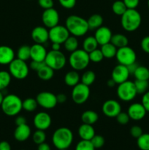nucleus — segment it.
<instances>
[{"instance_id": "f257e3e1", "label": "nucleus", "mask_w": 149, "mask_h": 150, "mask_svg": "<svg viewBox=\"0 0 149 150\" xmlns=\"http://www.w3.org/2000/svg\"><path fill=\"white\" fill-rule=\"evenodd\" d=\"M65 26L70 35L74 37H81L89 30L87 20L77 15H71L66 19Z\"/></svg>"}, {"instance_id": "f03ea898", "label": "nucleus", "mask_w": 149, "mask_h": 150, "mask_svg": "<svg viewBox=\"0 0 149 150\" xmlns=\"http://www.w3.org/2000/svg\"><path fill=\"white\" fill-rule=\"evenodd\" d=\"M52 142L54 146L58 149H67L72 144V132L68 127H59L54 131Z\"/></svg>"}, {"instance_id": "7ed1b4c3", "label": "nucleus", "mask_w": 149, "mask_h": 150, "mask_svg": "<svg viewBox=\"0 0 149 150\" xmlns=\"http://www.w3.org/2000/svg\"><path fill=\"white\" fill-rule=\"evenodd\" d=\"M141 23V15L136 9H127L121 16V26L127 32H134L140 27Z\"/></svg>"}, {"instance_id": "20e7f679", "label": "nucleus", "mask_w": 149, "mask_h": 150, "mask_svg": "<svg viewBox=\"0 0 149 150\" xmlns=\"http://www.w3.org/2000/svg\"><path fill=\"white\" fill-rule=\"evenodd\" d=\"M23 101L18 95L10 94L5 95L1 105L3 113L8 117L17 116L23 109Z\"/></svg>"}, {"instance_id": "39448f33", "label": "nucleus", "mask_w": 149, "mask_h": 150, "mask_svg": "<svg viewBox=\"0 0 149 150\" xmlns=\"http://www.w3.org/2000/svg\"><path fill=\"white\" fill-rule=\"evenodd\" d=\"M89 53L83 49H77L71 53L69 57V63L73 70L76 71L83 70L90 62Z\"/></svg>"}, {"instance_id": "423d86ee", "label": "nucleus", "mask_w": 149, "mask_h": 150, "mask_svg": "<svg viewBox=\"0 0 149 150\" xmlns=\"http://www.w3.org/2000/svg\"><path fill=\"white\" fill-rule=\"evenodd\" d=\"M9 73L15 79L23 80L29 75V67L25 61L15 58L9 64Z\"/></svg>"}, {"instance_id": "0eeeda50", "label": "nucleus", "mask_w": 149, "mask_h": 150, "mask_svg": "<svg viewBox=\"0 0 149 150\" xmlns=\"http://www.w3.org/2000/svg\"><path fill=\"white\" fill-rule=\"evenodd\" d=\"M137 95L134 83L131 81H126L118 84V86L117 87V95L118 98L124 102L133 100Z\"/></svg>"}, {"instance_id": "6e6552de", "label": "nucleus", "mask_w": 149, "mask_h": 150, "mask_svg": "<svg viewBox=\"0 0 149 150\" xmlns=\"http://www.w3.org/2000/svg\"><path fill=\"white\" fill-rule=\"evenodd\" d=\"M45 62L53 70H60L67 64V58L61 51L51 50L47 54Z\"/></svg>"}, {"instance_id": "1a4fd4ad", "label": "nucleus", "mask_w": 149, "mask_h": 150, "mask_svg": "<svg viewBox=\"0 0 149 150\" xmlns=\"http://www.w3.org/2000/svg\"><path fill=\"white\" fill-rule=\"evenodd\" d=\"M115 58L118 64L128 66L135 62L137 59V54L133 48L127 45V46L118 48Z\"/></svg>"}, {"instance_id": "9d476101", "label": "nucleus", "mask_w": 149, "mask_h": 150, "mask_svg": "<svg viewBox=\"0 0 149 150\" xmlns=\"http://www.w3.org/2000/svg\"><path fill=\"white\" fill-rule=\"evenodd\" d=\"M90 96V88L83 83H79L73 86L72 91V100L74 103L82 105L88 100Z\"/></svg>"}, {"instance_id": "9b49d317", "label": "nucleus", "mask_w": 149, "mask_h": 150, "mask_svg": "<svg viewBox=\"0 0 149 150\" xmlns=\"http://www.w3.org/2000/svg\"><path fill=\"white\" fill-rule=\"evenodd\" d=\"M70 34L65 26L56 25L49 29V40L52 42L63 44Z\"/></svg>"}, {"instance_id": "f8f14e48", "label": "nucleus", "mask_w": 149, "mask_h": 150, "mask_svg": "<svg viewBox=\"0 0 149 150\" xmlns=\"http://www.w3.org/2000/svg\"><path fill=\"white\" fill-rule=\"evenodd\" d=\"M38 105L45 109H52L57 105L56 95L51 92H41L36 98Z\"/></svg>"}, {"instance_id": "ddd939ff", "label": "nucleus", "mask_w": 149, "mask_h": 150, "mask_svg": "<svg viewBox=\"0 0 149 150\" xmlns=\"http://www.w3.org/2000/svg\"><path fill=\"white\" fill-rule=\"evenodd\" d=\"M59 14L53 7L45 10L42 15V21L46 28L53 27L59 23Z\"/></svg>"}, {"instance_id": "4468645a", "label": "nucleus", "mask_w": 149, "mask_h": 150, "mask_svg": "<svg viewBox=\"0 0 149 150\" xmlns=\"http://www.w3.org/2000/svg\"><path fill=\"white\" fill-rule=\"evenodd\" d=\"M102 111L107 117L115 118L121 111V105L115 100H108L102 105Z\"/></svg>"}, {"instance_id": "2eb2a0df", "label": "nucleus", "mask_w": 149, "mask_h": 150, "mask_svg": "<svg viewBox=\"0 0 149 150\" xmlns=\"http://www.w3.org/2000/svg\"><path fill=\"white\" fill-rule=\"evenodd\" d=\"M34 125L37 130H46L51 127L52 119L49 114L45 111L37 113L34 117Z\"/></svg>"}, {"instance_id": "dca6fc26", "label": "nucleus", "mask_w": 149, "mask_h": 150, "mask_svg": "<svg viewBox=\"0 0 149 150\" xmlns=\"http://www.w3.org/2000/svg\"><path fill=\"white\" fill-rule=\"evenodd\" d=\"M129 76L130 73L127 66L118 64L112 69L111 79L115 82L116 84H120L128 80Z\"/></svg>"}, {"instance_id": "f3484780", "label": "nucleus", "mask_w": 149, "mask_h": 150, "mask_svg": "<svg viewBox=\"0 0 149 150\" xmlns=\"http://www.w3.org/2000/svg\"><path fill=\"white\" fill-rule=\"evenodd\" d=\"M31 36L35 43L43 45L49 40V30L45 26H36L32 29Z\"/></svg>"}, {"instance_id": "a211bd4d", "label": "nucleus", "mask_w": 149, "mask_h": 150, "mask_svg": "<svg viewBox=\"0 0 149 150\" xmlns=\"http://www.w3.org/2000/svg\"><path fill=\"white\" fill-rule=\"evenodd\" d=\"M146 113L147 111L143 104L139 103H134L130 105L127 111V114L129 116L130 120H133L134 121L143 120L145 117Z\"/></svg>"}, {"instance_id": "6ab92c4d", "label": "nucleus", "mask_w": 149, "mask_h": 150, "mask_svg": "<svg viewBox=\"0 0 149 150\" xmlns=\"http://www.w3.org/2000/svg\"><path fill=\"white\" fill-rule=\"evenodd\" d=\"M112 36V33L110 28L105 26H102L96 29L94 35V38H96L99 45H103L108 42H110Z\"/></svg>"}, {"instance_id": "aec40b11", "label": "nucleus", "mask_w": 149, "mask_h": 150, "mask_svg": "<svg viewBox=\"0 0 149 150\" xmlns=\"http://www.w3.org/2000/svg\"><path fill=\"white\" fill-rule=\"evenodd\" d=\"M47 54L48 51L42 44L35 43L31 46V59L32 61L45 62Z\"/></svg>"}, {"instance_id": "412c9836", "label": "nucleus", "mask_w": 149, "mask_h": 150, "mask_svg": "<svg viewBox=\"0 0 149 150\" xmlns=\"http://www.w3.org/2000/svg\"><path fill=\"white\" fill-rule=\"evenodd\" d=\"M15 59V52L8 45H0V64L7 65Z\"/></svg>"}, {"instance_id": "4be33fe9", "label": "nucleus", "mask_w": 149, "mask_h": 150, "mask_svg": "<svg viewBox=\"0 0 149 150\" xmlns=\"http://www.w3.org/2000/svg\"><path fill=\"white\" fill-rule=\"evenodd\" d=\"M32 130L27 124L17 126L14 131V138L16 141L20 142H25L31 136Z\"/></svg>"}, {"instance_id": "5701e85b", "label": "nucleus", "mask_w": 149, "mask_h": 150, "mask_svg": "<svg viewBox=\"0 0 149 150\" xmlns=\"http://www.w3.org/2000/svg\"><path fill=\"white\" fill-rule=\"evenodd\" d=\"M78 135L81 140L91 141L95 136V130L91 125L83 123L78 128Z\"/></svg>"}, {"instance_id": "b1692460", "label": "nucleus", "mask_w": 149, "mask_h": 150, "mask_svg": "<svg viewBox=\"0 0 149 150\" xmlns=\"http://www.w3.org/2000/svg\"><path fill=\"white\" fill-rule=\"evenodd\" d=\"M80 79V77L78 72L74 70L67 72L66 73L65 76H64V82H65V83L67 86H72V87L79 83Z\"/></svg>"}, {"instance_id": "393cba45", "label": "nucleus", "mask_w": 149, "mask_h": 150, "mask_svg": "<svg viewBox=\"0 0 149 150\" xmlns=\"http://www.w3.org/2000/svg\"><path fill=\"white\" fill-rule=\"evenodd\" d=\"M98 120H99L98 114L96 111H92V110H87L84 111L81 115V120L83 123H85V124L93 125L98 121Z\"/></svg>"}, {"instance_id": "a878e982", "label": "nucleus", "mask_w": 149, "mask_h": 150, "mask_svg": "<svg viewBox=\"0 0 149 150\" xmlns=\"http://www.w3.org/2000/svg\"><path fill=\"white\" fill-rule=\"evenodd\" d=\"M103 18L99 14L91 15L87 20L88 26L89 30H94L97 29L100 26H102L103 23Z\"/></svg>"}, {"instance_id": "bb28decb", "label": "nucleus", "mask_w": 149, "mask_h": 150, "mask_svg": "<svg viewBox=\"0 0 149 150\" xmlns=\"http://www.w3.org/2000/svg\"><path fill=\"white\" fill-rule=\"evenodd\" d=\"M110 42L112 44H113L117 48H120L128 45L129 39L124 35L118 33L115 34V35H112Z\"/></svg>"}, {"instance_id": "cd10ccee", "label": "nucleus", "mask_w": 149, "mask_h": 150, "mask_svg": "<svg viewBox=\"0 0 149 150\" xmlns=\"http://www.w3.org/2000/svg\"><path fill=\"white\" fill-rule=\"evenodd\" d=\"M101 46H102L101 47V51L103 54L104 58L112 59L115 57L118 48L113 44H112L111 42H108V43L101 45Z\"/></svg>"}, {"instance_id": "c85d7f7f", "label": "nucleus", "mask_w": 149, "mask_h": 150, "mask_svg": "<svg viewBox=\"0 0 149 150\" xmlns=\"http://www.w3.org/2000/svg\"><path fill=\"white\" fill-rule=\"evenodd\" d=\"M54 71L55 70H53L51 67H50L49 66L45 64L37 73V76L41 80L46 81H49L51 79H53L54 76Z\"/></svg>"}, {"instance_id": "c756f323", "label": "nucleus", "mask_w": 149, "mask_h": 150, "mask_svg": "<svg viewBox=\"0 0 149 150\" xmlns=\"http://www.w3.org/2000/svg\"><path fill=\"white\" fill-rule=\"evenodd\" d=\"M98 45L99 44L94 36H89L85 38V40H83V49L87 53H90L93 50L96 49Z\"/></svg>"}, {"instance_id": "7c9ffc66", "label": "nucleus", "mask_w": 149, "mask_h": 150, "mask_svg": "<svg viewBox=\"0 0 149 150\" xmlns=\"http://www.w3.org/2000/svg\"><path fill=\"white\" fill-rule=\"evenodd\" d=\"M63 44H64L66 51L70 53L78 49L77 48H78V40L77 39V37H74L73 35H72V36L70 35V37L66 40L65 42Z\"/></svg>"}, {"instance_id": "2f4dec72", "label": "nucleus", "mask_w": 149, "mask_h": 150, "mask_svg": "<svg viewBox=\"0 0 149 150\" xmlns=\"http://www.w3.org/2000/svg\"><path fill=\"white\" fill-rule=\"evenodd\" d=\"M134 76L137 80H149V69L145 66H138L137 70L134 73Z\"/></svg>"}, {"instance_id": "473e14b6", "label": "nucleus", "mask_w": 149, "mask_h": 150, "mask_svg": "<svg viewBox=\"0 0 149 150\" xmlns=\"http://www.w3.org/2000/svg\"><path fill=\"white\" fill-rule=\"evenodd\" d=\"M17 58L26 62L31 59V46L23 45L18 49Z\"/></svg>"}, {"instance_id": "72a5a7b5", "label": "nucleus", "mask_w": 149, "mask_h": 150, "mask_svg": "<svg viewBox=\"0 0 149 150\" xmlns=\"http://www.w3.org/2000/svg\"><path fill=\"white\" fill-rule=\"evenodd\" d=\"M11 75L9 71L1 70L0 71V91H4L7 89L11 82Z\"/></svg>"}, {"instance_id": "f704fd0d", "label": "nucleus", "mask_w": 149, "mask_h": 150, "mask_svg": "<svg viewBox=\"0 0 149 150\" xmlns=\"http://www.w3.org/2000/svg\"><path fill=\"white\" fill-rule=\"evenodd\" d=\"M23 109L27 112H33L37 109L38 106L37 101L32 98H28L23 101Z\"/></svg>"}, {"instance_id": "c9c22d12", "label": "nucleus", "mask_w": 149, "mask_h": 150, "mask_svg": "<svg viewBox=\"0 0 149 150\" xmlns=\"http://www.w3.org/2000/svg\"><path fill=\"white\" fill-rule=\"evenodd\" d=\"M95 80H96V74L92 70H86L81 76V83L89 86L93 84Z\"/></svg>"}, {"instance_id": "e433bc0d", "label": "nucleus", "mask_w": 149, "mask_h": 150, "mask_svg": "<svg viewBox=\"0 0 149 150\" xmlns=\"http://www.w3.org/2000/svg\"><path fill=\"white\" fill-rule=\"evenodd\" d=\"M127 10V7H126L125 4L121 0H117L112 3V10L115 15L121 16Z\"/></svg>"}, {"instance_id": "4c0bfd02", "label": "nucleus", "mask_w": 149, "mask_h": 150, "mask_svg": "<svg viewBox=\"0 0 149 150\" xmlns=\"http://www.w3.org/2000/svg\"><path fill=\"white\" fill-rule=\"evenodd\" d=\"M134 86H135L136 90H137V95H143L148 92V89L149 88L148 81H143V80H137L134 81Z\"/></svg>"}, {"instance_id": "58836bf2", "label": "nucleus", "mask_w": 149, "mask_h": 150, "mask_svg": "<svg viewBox=\"0 0 149 150\" xmlns=\"http://www.w3.org/2000/svg\"><path fill=\"white\" fill-rule=\"evenodd\" d=\"M137 144L141 150H149V133H143L137 139Z\"/></svg>"}, {"instance_id": "ea45409f", "label": "nucleus", "mask_w": 149, "mask_h": 150, "mask_svg": "<svg viewBox=\"0 0 149 150\" xmlns=\"http://www.w3.org/2000/svg\"><path fill=\"white\" fill-rule=\"evenodd\" d=\"M32 139L33 142L37 145L44 143L46 140V133H45V130H37L32 136Z\"/></svg>"}, {"instance_id": "a19ab883", "label": "nucleus", "mask_w": 149, "mask_h": 150, "mask_svg": "<svg viewBox=\"0 0 149 150\" xmlns=\"http://www.w3.org/2000/svg\"><path fill=\"white\" fill-rule=\"evenodd\" d=\"M89 54L90 61L92 62L99 63L102 62L104 59V56L102 54V51H101V49H98V48L89 53Z\"/></svg>"}, {"instance_id": "79ce46f5", "label": "nucleus", "mask_w": 149, "mask_h": 150, "mask_svg": "<svg viewBox=\"0 0 149 150\" xmlns=\"http://www.w3.org/2000/svg\"><path fill=\"white\" fill-rule=\"evenodd\" d=\"M96 149L91 141L81 140L77 144L75 147V150H95Z\"/></svg>"}, {"instance_id": "37998d69", "label": "nucleus", "mask_w": 149, "mask_h": 150, "mask_svg": "<svg viewBox=\"0 0 149 150\" xmlns=\"http://www.w3.org/2000/svg\"><path fill=\"white\" fill-rule=\"evenodd\" d=\"M91 142L93 144V146H94L95 149H100L105 145V140L103 136H100V135L95 134V136L91 140Z\"/></svg>"}, {"instance_id": "c03bdc74", "label": "nucleus", "mask_w": 149, "mask_h": 150, "mask_svg": "<svg viewBox=\"0 0 149 150\" xmlns=\"http://www.w3.org/2000/svg\"><path fill=\"white\" fill-rule=\"evenodd\" d=\"M115 118H116L118 123H119L120 125H125L128 124L130 120V117L129 114L126 112H123V111H121Z\"/></svg>"}, {"instance_id": "a18cd8bd", "label": "nucleus", "mask_w": 149, "mask_h": 150, "mask_svg": "<svg viewBox=\"0 0 149 150\" xmlns=\"http://www.w3.org/2000/svg\"><path fill=\"white\" fill-rule=\"evenodd\" d=\"M143 133V129L138 125L132 126L130 129V134L133 138H135V139H138Z\"/></svg>"}, {"instance_id": "49530a36", "label": "nucleus", "mask_w": 149, "mask_h": 150, "mask_svg": "<svg viewBox=\"0 0 149 150\" xmlns=\"http://www.w3.org/2000/svg\"><path fill=\"white\" fill-rule=\"evenodd\" d=\"M61 7L65 9H72L75 6L76 0H58Z\"/></svg>"}, {"instance_id": "de8ad7c7", "label": "nucleus", "mask_w": 149, "mask_h": 150, "mask_svg": "<svg viewBox=\"0 0 149 150\" xmlns=\"http://www.w3.org/2000/svg\"><path fill=\"white\" fill-rule=\"evenodd\" d=\"M38 4L44 10L53 7V0H38Z\"/></svg>"}, {"instance_id": "09e8293b", "label": "nucleus", "mask_w": 149, "mask_h": 150, "mask_svg": "<svg viewBox=\"0 0 149 150\" xmlns=\"http://www.w3.org/2000/svg\"><path fill=\"white\" fill-rule=\"evenodd\" d=\"M45 64V62H37V61H32L31 62L29 67L32 70H34V71L37 72L38 70H40L42 67Z\"/></svg>"}, {"instance_id": "8fccbe9b", "label": "nucleus", "mask_w": 149, "mask_h": 150, "mask_svg": "<svg viewBox=\"0 0 149 150\" xmlns=\"http://www.w3.org/2000/svg\"><path fill=\"white\" fill-rule=\"evenodd\" d=\"M140 45L143 51L146 54H149V36H146L142 39Z\"/></svg>"}, {"instance_id": "3c124183", "label": "nucleus", "mask_w": 149, "mask_h": 150, "mask_svg": "<svg viewBox=\"0 0 149 150\" xmlns=\"http://www.w3.org/2000/svg\"><path fill=\"white\" fill-rule=\"evenodd\" d=\"M127 9H136L139 5L140 0H123Z\"/></svg>"}, {"instance_id": "603ef678", "label": "nucleus", "mask_w": 149, "mask_h": 150, "mask_svg": "<svg viewBox=\"0 0 149 150\" xmlns=\"http://www.w3.org/2000/svg\"><path fill=\"white\" fill-rule=\"evenodd\" d=\"M142 104L145 108L146 111L149 112V91L146 92L143 95V98H142Z\"/></svg>"}, {"instance_id": "864d4df0", "label": "nucleus", "mask_w": 149, "mask_h": 150, "mask_svg": "<svg viewBox=\"0 0 149 150\" xmlns=\"http://www.w3.org/2000/svg\"><path fill=\"white\" fill-rule=\"evenodd\" d=\"M15 123L16 126L22 125L26 124V120L23 116H18L15 120Z\"/></svg>"}, {"instance_id": "5fc2aeb1", "label": "nucleus", "mask_w": 149, "mask_h": 150, "mask_svg": "<svg viewBox=\"0 0 149 150\" xmlns=\"http://www.w3.org/2000/svg\"><path fill=\"white\" fill-rule=\"evenodd\" d=\"M56 99H57V103H64L67 101V96H66L65 94L60 93L56 95Z\"/></svg>"}, {"instance_id": "6e6d98bb", "label": "nucleus", "mask_w": 149, "mask_h": 150, "mask_svg": "<svg viewBox=\"0 0 149 150\" xmlns=\"http://www.w3.org/2000/svg\"><path fill=\"white\" fill-rule=\"evenodd\" d=\"M138 66L139 65L137 64V62H135L132 63V64H129V65L127 66V68H128L129 72L130 75L134 74V73L135 72V70H137V68L138 67Z\"/></svg>"}, {"instance_id": "4d7b16f0", "label": "nucleus", "mask_w": 149, "mask_h": 150, "mask_svg": "<svg viewBox=\"0 0 149 150\" xmlns=\"http://www.w3.org/2000/svg\"><path fill=\"white\" fill-rule=\"evenodd\" d=\"M0 150H11V146L9 142L2 141L0 142Z\"/></svg>"}, {"instance_id": "13d9d810", "label": "nucleus", "mask_w": 149, "mask_h": 150, "mask_svg": "<svg viewBox=\"0 0 149 150\" xmlns=\"http://www.w3.org/2000/svg\"><path fill=\"white\" fill-rule=\"evenodd\" d=\"M37 150H51V146H50V145L44 142V143L38 145Z\"/></svg>"}, {"instance_id": "bf43d9fd", "label": "nucleus", "mask_w": 149, "mask_h": 150, "mask_svg": "<svg viewBox=\"0 0 149 150\" xmlns=\"http://www.w3.org/2000/svg\"><path fill=\"white\" fill-rule=\"evenodd\" d=\"M61 44L57 43V42H52V49L53 51H61Z\"/></svg>"}, {"instance_id": "052dcab7", "label": "nucleus", "mask_w": 149, "mask_h": 150, "mask_svg": "<svg viewBox=\"0 0 149 150\" xmlns=\"http://www.w3.org/2000/svg\"><path fill=\"white\" fill-rule=\"evenodd\" d=\"M115 84H116V83H115V82L112 79H109V80L107 81V85H108V87H110V88L114 87V86H115Z\"/></svg>"}, {"instance_id": "680f3d73", "label": "nucleus", "mask_w": 149, "mask_h": 150, "mask_svg": "<svg viewBox=\"0 0 149 150\" xmlns=\"http://www.w3.org/2000/svg\"><path fill=\"white\" fill-rule=\"evenodd\" d=\"M4 98V94H3L2 91H0V106H1V103H2Z\"/></svg>"}, {"instance_id": "e2e57ef3", "label": "nucleus", "mask_w": 149, "mask_h": 150, "mask_svg": "<svg viewBox=\"0 0 149 150\" xmlns=\"http://www.w3.org/2000/svg\"><path fill=\"white\" fill-rule=\"evenodd\" d=\"M148 7H149V0H148Z\"/></svg>"}, {"instance_id": "0e129e2a", "label": "nucleus", "mask_w": 149, "mask_h": 150, "mask_svg": "<svg viewBox=\"0 0 149 150\" xmlns=\"http://www.w3.org/2000/svg\"><path fill=\"white\" fill-rule=\"evenodd\" d=\"M58 150H67V149H58Z\"/></svg>"}, {"instance_id": "69168bd1", "label": "nucleus", "mask_w": 149, "mask_h": 150, "mask_svg": "<svg viewBox=\"0 0 149 150\" xmlns=\"http://www.w3.org/2000/svg\"><path fill=\"white\" fill-rule=\"evenodd\" d=\"M148 83H149V80H148Z\"/></svg>"}, {"instance_id": "338daca9", "label": "nucleus", "mask_w": 149, "mask_h": 150, "mask_svg": "<svg viewBox=\"0 0 149 150\" xmlns=\"http://www.w3.org/2000/svg\"><path fill=\"white\" fill-rule=\"evenodd\" d=\"M148 69H149V67H148Z\"/></svg>"}, {"instance_id": "774afa93", "label": "nucleus", "mask_w": 149, "mask_h": 150, "mask_svg": "<svg viewBox=\"0 0 149 150\" xmlns=\"http://www.w3.org/2000/svg\"><path fill=\"white\" fill-rule=\"evenodd\" d=\"M23 150H24V149H23Z\"/></svg>"}]
</instances>
